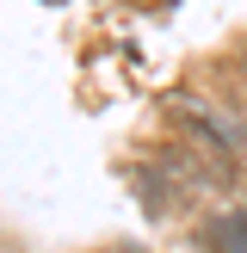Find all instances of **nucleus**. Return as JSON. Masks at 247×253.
Returning <instances> with one entry per match:
<instances>
[{
  "mask_svg": "<svg viewBox=\"0 0 247 253\" xmlns=\"http://www.w3.org/2000/svg\"><path fill=\"white\" fill-rule=\"evenodd\" d=\"M173 124H179L185 142L204 155V173H210V179H222V185L241 179V136L229 130L222 111H210L198 93H179V99H173Z\"/></svg>",
  "mask_w": 247,
  "mask_h": 253,
  "instance_id": "nucleus-1",
  "label": "nucleus"
}]
</instances>
